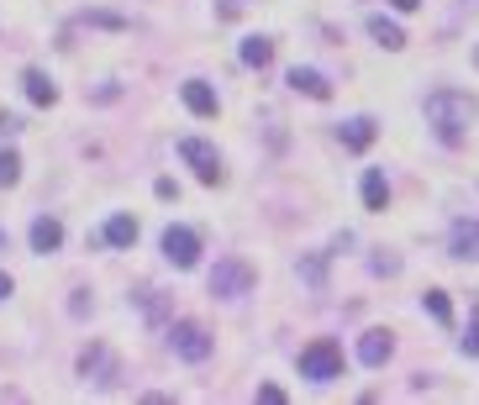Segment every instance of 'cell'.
Listing matches in <instances>:
<instances>
[{"label": "cell", "mask_w": 479, "mask_h": 405, "mask_svg": "<svg viewBox=\"0 0 479 405\" xmlns=\"http://www.w3.org/2000/svg\"><path fill=\"white\" fill-rule=\"evenodd\" d=\"M369 37H374L379 48H390V53H401V48H406V32H401L395 21H385V16H369Z\"/></svg>", "instance_id": "5bb4252c"}, {"label": "cell", "mask_w": 479, "mask_h": 405, "mask_svg": "<svg viewBox=\"0 0 479 405\" xmlns=\"http://www.w3.org/2000/svg\"><path fill=\"white\" fill-rule=\"evenodd\" d=\"M337 374H343V347L332 343V337H321V343H311L300 352V379L327 385V379H337Z\"/></svg>", "instance_id": "7a4b0ae2"}, {"label": "cell", "mask_w": 479, "mask_h": 405, "mask_svg": "<svg viewBox=\"0 0 479 405\" xmlns=\"http://www.w3.org/2000/svg\"><path fill=\"white\" fill-rule=\"evenodd\" d=\"M363 206H369V211H385V206H390V184H385L379 169H363Z\"/></svg>", "instance_id": "9a60e30c"}, {"label": "cell", "mask_w": 479, "mask_h": 405, "mask_svg": "<svg viewBox=\"0 0 479 405\" xmlns=\"http://www.w3.org/2000/svg\"><path fill=\"white\" fill-rule=\"evenodd\" d=\"M290 90H296V95H311V101H332V79L316 74V69H290Z\"/></svg>", "instance_id": "9c48e42d"}, {"label": "cell", "mask_w": 479, "mask_h": 405, "mask_svg": "<svg viewBox=\"0 0 479 405\" xmlns=\"http://www.w3.org/2000/svg\"><path fill=\"white\" fill-rule=\"evenodd\" d=\"M16 132H21V116L0 111V137H16Z\"/></svg>", "instance_id": "d4e9b609"}, {"label": "cell", "mask_w": 479, "mask_h": 405, "mask_svg": "<svg viewBox=\"0 0 479 405\" xmlns=\"http://www.w3.org/2000/svg\"><path fill=\"white\" fill-rule=\"evenodd\" d=\"M164 258H169L175 269H195V263H200V237L190 227H169L164 231Z\"/></svg>", "instance_id": "52a82bcc"}, {"label": "cell", "mask_w": 479, "mask_h": 405, "mask_svg": "<svg viewBox=\"0 0 479 405\" xmlns=\"http://www.w3.org/2000/svg\"><path fill=\"white\" fill-rule=\"evenodd\" d=\"M390 5H395V11H417L421 0H390Z\"/></svg>", "instance_id": "4316f807"}, {"label": "cell", "mask_w": 479, "mask_h": 405, "mask_svg": "<svg viewBox=\"0 0 479 405\" xmlns=\"http://www.w3.org/2000/svg\"><path fill=\"white\" fill-rule=\"evenodd\" d=\"M475 121V101L464 90H432L426 95V126L442 142H464V126Z\"/></svg>", "instance_id": "6da1fadb"}, {"label": "cell", "mask_w": 479, "mask_h": 405, "mask_svg": "<svg viewBox=\"0 0 479 405\" xmlns=\"http://www.w3.org/2000/svg\"><path fill=\"white\" fill-rule=\"evenodd\" d=\"M253 289V269L242 263V258H222L216 269H211V295H222V300H238Z\"/></svg>", "instance_id": "277c9868"}, {"label": "cell", "mask_w": 479, "mask_h": 405, "mask_svg": "<svg viewBox=\"0 0 479 405\" xmlns=\"http://www.w3.org/2000/svg\"><path fill=\"white\" fill-rule=\"evenodd\" d=\"M180 158L195 169L200 184H222V158H216L211 142H200V137H180Z\"/></svg>", "instance_id": "5b68a950"}, {"label": "cell", "mask_w": 479, "mask_h": 405, "mask_svg": "<svg viewBox=\"0 0 479 405\" xmlns=\"http://www.w3.org/2000/svg\"><path fill=\"white\" fill-rule=\"evenodd\" d=\"M258 401H264V405H285V390H280V385H264Z\"/></svg>", "instance_id": "484cf974"}, {"label": "cell", "mask_w": 479, "mask_h": 405, "mask_svg": "<svg viewBox=\"0 0 479 405\" xmlns=\"http://www.w3.org/2000/svg\"><path fill=\"white\" fill-rule=\"evenodd\" d=\"M137 300H142V316H148L153 327H158V321H169V300H164V289H142Z\"/></svg>", "instance_id": "d6986e66"}, {"label": "cell", "mask_w": 479, "mask_h": 405, "mask_svg": "<svg viewBox=\"0 0 479 405\" xmlns=\"http://www.w3.org/2000/svg\"><path fill=\"white\" fill-rule=\"evenodd\" d=\"M269 58H274V43H269V37H242V63H248V69H269Z\"/></svg>", "instance_id": "ac0fdd59"}, {"label": "cell", "mask_w": 479, "mask_h": 405, "mask_svg": "<svg viewBox=\"0 0 479 405\" xmlns=\"http://www.w3.org/2000/svg\"><path fill=\"white\" fill-rule=\"evenodd\" d=\"M101 242H111V247H132V242H137V222H132V216H111L106 231H101Z\"/></svg>", "instance_id": "e0dca14e"}, {"label": "cell", "mask_w": 479, "mask_h": 405, "mask_svg": "<svg viewBox=\"0 0 479 405\" xmlns=\"http://www.w3.org/2000/svg\"><path fill=\"white\" fill-rule=\"evenodd\" d=\"M464 352L479 358V305H475V327H469V337H464Z\"/></svg>", "instance_id": "cb8c5ba5"}, {"label": "cell", "mask_w": 479, "mask_h": 405, "mask_svg": "<svg viewBox=\"0 0 479 405\" xmlns=\"http://www.w3.org/2000/svg\"><path fill=\"white\" fill-rule=\"evenodd\" d=\"M337 137H343V148H348V153H363V148L374 142V121H369V116H353V121H343V126H337Z\"/></svg>", "instance_id": "7c38bea8"}, {"label": "cell", "mask_w": 479, "mask_h": 405, "mask_svg": "<svg viewBox=\"0 0 479 405\" xmlns=\"http://www.w3.org/2000/svg\"><path fill=\"white\" fill-rule=\"evenodd\" d=\"M169 347L180 352L184 363H206L216 343H211V332H206L200 321H175V327H169Z\"/></svg>", "instance_id": "3957f363"}, {"label": "cell", "mask_w": 479, "mask_h": 405, "mask_svg": "<svg viewBox=\"0 0 479 405\" xmlns=\"http://www.w3.org/2000/svg\"><path fill=\"white\" fill-rule=\"evenodd\" d=\"M59 242H63V227L53 216H37L32 222V253H59Z\"/></svg>", "instance_id": "4fadbf2b"}, {"label": "cell", "mask_w": 479, "mask_h": 405, "mask_svg": "<svg viewBox=\"0 0 479 405\" xmlns=\"http://www.w3.org/2000/svg\"><path fill=\"white\" fill-rule=\"evenodd\" d=\"M0 242H5V237H0Z\"/></svg>", "instance_id": "f546056e"}, {"label": "cell", "mask_w": 479, "mask_h": 405, "mask_svg": "<svg viewBox=\"0 0 479 405\" xmlns=\"http://www.w3.org/2000/svg\"><path fill=\"white\" fill-rule=\"evenodd\" d=\"M390 352H395V337H390V332H363V337H359V363H363V369L390 363Z\"/></svg>", "instance_id": "ba28073f"}, {"label": "cell", "mask_w": 479, "mask_h": 405, "mask_svg": "<svg viewBox=\"0 0 479 405\" xmlns=\"http://www.w3.org/2000/svg\"><path fill=\"white\" fill-rule=\"evenodd\" d=\"M475 63H479V48H475Z\"/></svg>", "instance_id": "f1b7e54d"}, {"label": "cell", "mask_w": 479, "mask_h": 405, "mask_svg": "<svg viewBox=\"0 0 479 405\" xmlns=\"http://www.w3.org/2000/svg\"><path fill=\"white\" fill-rule=\"evenodd\" d=\"M21 90H27L32 106H53V101H59V90H53V79H48L43 69H27V74H21Z\"/></svg>", "instance_id": "8fae6325"}, {"label": "cell", "mask_w": 479, "mask_h": 405, "mask_svg": "<svg viewBox=\"0 0 479 405\" xmlns=\"http://www.w3.org/2000/svg\"><path fill=\"white\" fill-rule=\"evenodd\" d=\"M5 295H11V274H0V300H5Z\"/></svg>", "instance_id": "83f0119b"}, {"label": "cell", "mask_w": 479, "mask_h": 405, "mask_svg": "<svg viewBox=\"0 0 479 405\" xmlns=\"http://www.w3.org/2000/svg\"><path fill=\"white\" fill-rule=\"evenodd\" d=\"M180 95H184V106H190L195 116H216V90H211L206 79H184Z\"/></svg>", "instance_id": "30bf717a"}, {"label": "cell", "mask_w": 479, "mask_h": 405, "mask_svg": "<svg viewBox=\"0 0 479 405\" xmlns=\"http://www.w3.org/2000/svg\"><path fill=\"white\" fill-rule=\"evenodd\" d=\"M374 274H401V258H390V253H379V258H374Z\"/></svg>", "instance_id": "603a6c76"}, {"label": "cell", "mask_w": 479, "mask_h": 405, "mask_svg": "<svg viewBox=\"0 0 479 405\" xmlns=\"http://www.w3.org/2000/svg\"><path fill=\"white\" fill-rule=\"evenodd\" d=\"M79 374H85V379H95L101 390H111V385H117V379H121V363H117V358H111V347L90 343V347H85V352H79Z\"/></svg>", "instance_id": "8992f818"}, {"label": "cell", "mask_w": 479, "mask_h": 405, "mask_svg": "<svg viewBox=\"0 0 479 405\" xmlns=\"http://www.w3.org/2000/svg\"><path fill=\"white\" fill-rule=\"evenodd\" d=\"M421 305L432 311V321H437V327H453V305H448V295H442V289H426V295H421Z\"/></svg>", "instance_id": "ffe728a7"}, {"label": "cell", "mask_w": 479, "mask_h": 405, "mask_svg": "<svg viewBox=\"0 0 479 405\" xmlns=\"http://www.w3.org/2000/svg\"><path fill=\"white\" fill-rule=\"evenodd\" d=\"M453 258H479V222H453Z\"/></svg>", "instance_id": "2e32d148"}, {"label": "cell", "mask_w": 479, "mask_h": 405, "mask_svg": "<svg viewBox=\"0 0 479 405\" xmlns=\"http://www.w3.org/2000/svg\"><path fill=\"white\" fill-rule=\"evenodd\" d=\"M16 179H21V158H16V153L5 148V153H0V190H11Z\"/></svg>", "instance_id": "7402d4cb"}, {"label": "cell", "mask_w": 479, "mask_h": 405, "mask_svg": "<svg viewBox=\"0 0 479 405\" xmlns=\"http://www.w3.org/2000/svg\"><path fill=\"white\" fill-rule=\"evenodd\" d=\"M300 279H305L311 289H321V285H327V258H321V253L300 258Z\"/></svg>", "instance_id": "44dd1931"}]
</instances>
